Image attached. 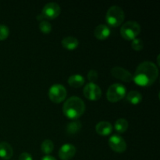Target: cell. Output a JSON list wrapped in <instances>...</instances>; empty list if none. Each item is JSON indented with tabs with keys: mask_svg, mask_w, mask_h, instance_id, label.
I'll return each mask as SVG.
<instances>
[{
	"mask_svg": "<svg viewBox=\"0 0 160 160\" xmlns=\"http://www.w3.org/2000/svg\"><path fill=\"white\" fill-rule=\"evenodd\" d=\"M159 75V70L154 62L145 61L139 64L133 75V81L138 85L150 86L156 81Z\"/></svg>",
	"mask_w": 160,
	"mask_h": 160,
	"instance_id": "cell-1",
	"label": "cell"
},
{
	"mask_svg": "<svg viewBox=\"0 0 160 160\" xmlns=\"http://www.w3.org/2000/svg\"><path fill=\"white\" fill-rule=\"evenodd\" d=\"M85 109V104L81 98L72 96L64 102L62 112L68 119L76 120L84 114Z\"/></svg>",
	"mask_w": 160,
	"mask_h": 160,
	"instance_id": "cell-2",
	"label": "cell"
},
{
	"mask_svg": "<svg viewBox=\"0 0 160 160\" xmlns=\"http://www.w3.org/2000/svg\"><path fill=\"white\" fill-rule=\"evenodd\" d=\"M124 12L119 6H112L108 9L106 12V22L111 27H118L122 24L124 20Z\"/></svg>",
	"mask_w": 160,
	"mask_h": 160,
	"instance_id": "cell-3",
	"label": "cell"
},
{
	"mask_svg": "<svg viewBox=\"0 0 160 160\" xmlns=\"http://www.w3.org/2000/svg\"><path fill=\"white\" fill-rule=\"evenodd\" d=\"M141 32V26L138 22L130 20L122 25L120 34L126 40H134Z\"/></svg>",
	"mask_w": 160,
	"mask_h": 160,
	"instance_id": "cell-4",
	"label": "cell"
},
{
	"mask_svg": "<svg viewBox=\"0 0 160 160\" xmlns=\"http://www.w3.org/2000/svg\"><path fill=\"white\" fill-rule=\"evenodd\" d=\"M126 94L127 90L125 86L119 83H116L109 86L106 92V97L111 102H117L123 99Z\"/></svg>",
	"mask_w": 160,
	"mask_h": 160,
	"instance_id": "cell-5",
	"label": "cell"
},
{
	"mask_svg": "<svg viewBox=\"0 0 160 160\" xmlns=\"http://www.w3.org/2000/svg\"><path fill=\"white\" fill-rule=\"evenodd\" d=\"M67 95V89L62 84H53L48 90V97L50 100L55 103L62 102L63 100H65Z\"/></svg>",
	"mask_w": 160,
	"mask_h": 160,
	"instance_id": "cell-6",
	"label": "cell"
},
{
	"mask_svg": "<svg viewBox=\"0 0 160 160\" xmlns=\"http://www.w3.org/2000/svg\"><path fill=\"white\" fill-rule=\"evenodd\" d=\"M84 97L91 101H97L102 96V90L95 83H88L83 90Z\"/></svg>",
	"mask_w": 160,
	"mask_h": 160,
	"instance_id": "cell-7",
	"label": "cell"
},
{
	"mask_svg": "<svg viewBox=\"0 0 160 160\" xmlns=\"http://www.w3.org/2000/svg\"><path fill=\"white\" fill-rule=\"evenodd\" d=\"M109 145L112 151L118 153L124 152L127 149V144L124 139L118 134H114L109 138Z\"/></svg>",
	"mask_w": 160,
	"mask_h": 160,
	"instance_id": "cell-8",
	"label": "cell"
},
{
	"mask_svg": "<svg viewBox=\"0 0 160 160\" xmlns=\"http://www.w3.org/2000/svg\"><path fill=\"white\" fill-rule=\"evenodd\" d=\"M61 8L59 5L56 2H48L45 5L42 9V15L45 19H52L56 18L60 14Z\"/></svg>",
	"mask_w": 160,
	"mask_h": 160,
	"instance_id": "cell-9",
	"label": "cell"
},
{
	"mask_svg": "<svg viewBox=\"0 0 160 160\" xmlns=\"http://www.w3.org/2000/svg\"><path fill=\"white\" fill-rule=\"evenodd\" d=\"M110 73L112 77L124 82H131L133 81V75L131 72L121 67H115L111 69Z\"/></svg>",
	"mask_w": 160,
	"mask_h": 160,
	"instance_id": "cell-10",
	"label": "cell"
},
{
	"mask_svg": "<svg viewBox=\"0 0 160 160\" xmlns=\"http://www.w3.org/2000/svg\"><path fill=\"white\" fill-rule=\"evenodd\" d=\"M76 154V148L70 143L64 144L59 150V157L62 160L71 159Z\"/></svg>",
	"mask_w": 160,
	"mask_h": 160,
	"instance_id": "cell-11",
	"label": "cell"
},
{
	"mask_svg": "<svg viewBox=\"0 0 160 160\" xmlns=\"http://www.w3.org/2000/svg\"><path fill=\"white\" fill-rule=\"evenodd\" d=\"M94 34L97 39L105 40L110 35V29L107 25L99 24L95 28Z\"/></svg>",
	"mask_w": 160,
	"mask_h": 160,
	"instance_id": "cell-12",
	"label": "cell"
},
{
	"mask_svg": "<svg viewBox=\"0 0 160 160\" xmlns=\"http://www.w3.org/2000/svg\"><path fill=\"white\" fill-rule=\"evenodd\" d=\"M95 131L98 134L102 136H107L112 131V126L107 121H101L95 126Z\"/></svg>",
	"mask_w": 160,
	"mask_h": 160,
	"instance_id": "cell-13",
	"label": "cell"
},
{
	"mask_svg": "<svg viewBox=\"0 0 160 160\" xmlns=\"http://www.w3.org/2000/svg\"><path fill=\"white\" fill-rule=\"evenodd\" d=\"M13 154V150L12 146L8 142H0V158L5 160L10 159Z\"/></svg>",
	"mask_w": 160,
	"mask_h": 160,
	"instance_id": "cell-14",
	"label": "cell"
},
{
	"mask_svg": "<svg viewBox=\"0 0 160 160\" xmlns=\"http://www.w3.org/2000/svg\"><path fill=\"white\" fill-rule=\"evenodd\" d=\"M62 45L67 50H74L79 45V41L75 37L67 36L62 40Z\"/></svg>",
	"mask_w": 160,
	"mask_h": 160,
	"instance_id": "cell-15",
	"label": "cell"
},
{
	"mask_svg": "<svg viewBox=\"0 0 160 160\" xmlns=\"http://www.w3.org/2000/svg\"><path fill=\"white\" fill-rule=\"evenodd\" d=\"M84 78L81 74L71 75L68 78V84L75 88H78L84 85Z\"/></svg>",
	"mask_w": 160,
	"mask_h": 160,
	"instance_id": "cell-16",
	"label": "cell"
},
{
	"mask_svg": "<svg viewBox=\"0 0 160 160\" xmlns=\"http://www.w3.org/2000/svg\"><path fill=\"white\" fill-rule=\"evenodd\" d=\"M127 100L131 104H138L142 102V95L138 91H131L129 93L127 94Z\"/></svg>",
	"mask_w": 160,
	"mask_h": 160,
	"instance_id": "cell-17",
	"label": "cell"
},
{
	"mask_svg": "<svg viewBox=\"0 0 160 160\" xmlns=\"http://www.w3.org/2000/svg\"><path fill=\"white\" fill-rule=\"evenodd\" d=\"M128 122L126 119L124 118H120L115 122V125H114V128L115 130L120 134H123L125 131H127V130L128 129Z\"/></svg>",
	"mask_w": 160,
	"mask_h": 160,
	"instance_id": "cell-18",
	"label": "cell"
},
{
	"mask_svg": "<svg viewBox=\"0 0 160 160\" xmlns=\"http://www.w3.org/2000/svg\"><path fill=\"white\" fill-rule=\"evenodd\" d=\"M81 123L79 120H73L67 126V133L69 134H77L81 131Z\"/></svg>",
	"mask_w": 160,
	"mask_h": 160,
	"instance_id": "cell-19",
	"label": "cell"
},
{
	"mask_svg": "<svg viewBox=\"0 0 160 160\" xmlns=\"http://www.w3.org/2000/svg\"><path fill=\"white\" fill-rule=\"evenodd\" d=\"M53 149H54V143L51 140L46 139L41 145V150H42V152L46 155L51 153L53 151Z\"/></svg>",
	"mask_w": 160,
	"mask_h": 160,
	"instance_id": "cell-20",
	"label": "cell"
},
{
	"mask_svg": "<svg viewBox=\"0 0 160 160\" xmlns=\"http://www.w3.org/2000/svg\"><path fill=\"white\" fill-rule=\"evenodd\" d=\"M39 29L44 34H49L52 31V25L48 20H42L39 23Z\"/></svg>",
	"mask_w": 160,
	"mask_h": 160,
	"instance_id": "cell-21",
	"label": "cell"
},
{
	"mask_svg": "<svg viewBox=\"0 0 160 160\" xmlns=\"http://www.w3.org/2000/svg\"><path fill=\"white\" fill-rule=\"evenodd\" d=\"M131 47L135 51H141V50L143 49L144 47L143 41L141 40L140 38L134 39L132 41V43H131Z\"/></svg>",
	"mask_w": 160,
	"mask_h": 160,
	"instance_id": "cell-22",
	"label": "cell"
},
{
	"mask_svg": "<svg viewBox=\"0 0 160 160\" xmlns=\"http://www.w3.org/2000/svg\"><path fill=\"white\" fill-rule=\"evenodd\" d=\"M9 34V30L7 26L0 24V40H6Z\"/></svg>",
	"mask_w": 160,
	"mask_h": 160,
	"instance_id": "cell-23",
	"label": "cell"
},
{
	"mask_svg": "<svg viewBox=\"0 0 160 160\" xmlns=\"http://www.w3.org/2000/svg\"><path fill=\"white\" fill-rule=\"evenodd\" d=\"M98 72L95 70H91L88 73V79L91 83H95L98 80Z\"/></svg>",
	"mask_w": 160,
	"mask_h": 160,
	"instance_id": "cell-24",
	"label": "cell"
},
{
	"mask_svg": "<svg viewBox=\"0 0 160 160\" xmlns=\"http://www.w3.org/2000/svg\"><path fill=\"white\" fill-rule=\"evenodd\" d=\"M19 160H33L32 156L31 154L28 152L21 153L19 156Z\"/></svg>",
	"mask_w": 160,
	"mask_h": 160,
	"instance_id": "cell-25",
	"label": "cell"
},
{
	"mask_svg": "<svg viewBox=\"0 0 160 160\" xmlns=\"http://www.w3.org/2000/svg\"><path fill=\"white\" fill-rule=\"evenodd\" d=\"M42 160H56V158H54L53 156H49V155H47V156H44V157L42 159Z\"/></svg>",
	"mask_w": 160,
	"mask_h": 160,
	"instance_id": "cell-26",
	"label": "cell"
},
{
	"mask_svg": "<svg viewBox=\"0 0 160 160\" xmlns=\"http://www.w3.org/2000/svg\"><path fill=\"white\" fill-rule=\"evenodd\" d=\"M37 19L38 20H39V21H42V20H45V17H44V16L42 15V13H41V14H39V15H38L37 16Z\"/></svg>",
	"mask_w": 160,
	"mask_h": 160,
	"instance_id": "cell-27",
	"label": "cell"
}]
</instances>
